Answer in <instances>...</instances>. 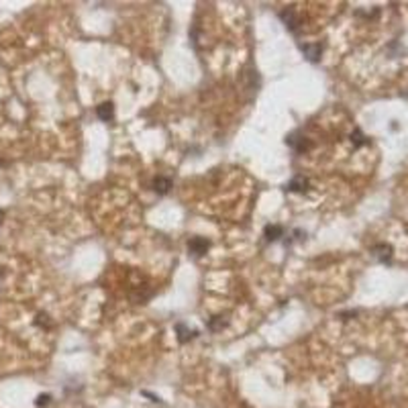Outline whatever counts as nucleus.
Listing matches in <instances>:
<instances>
[{
	"mask_svg": "<svg viewBox=\"0 0 408 408\" xmlns=\"http://www.w3.org/2000/svg\"><path fill=\"white\" fill-rule=\"evenodd\" d=\"M372 253H374V257H376L378 262L390 263L394 249H392V245H388V243H379V245H376V247H372Z\"/></svg>",
	"mask_w": 408,
	"mask_h": 408,
	"instance_id": "39448f33",
	"label": "nucleus"
},
{
	"mask_svg": "<svg viewBox=\"0 0 408 408\" xmlns=\"http://www.w3.org/2000/svg\"><path fill=\"white\" fill-rule=\"evenodd\" d=\"M355 315H357V310H349V312H341V315H339V317H341L343 321H349L351 317H355Z\"/></svg>",
	"mask_w": 408,
	"mask_h": 408,
	"instance_id": "2eb2a0df",
	"label": "nucleus"
},
{
	"mask_svg": "<svg viewBox=\"0 0 408 408\" xmlns=\"http://www.w3.org/2000/svg\"><path fill=\"white\" fill-rule=\"evenodd\" d=\"M298 47H300V51L304 53V58H306L310 63H319V61H321V56H322V43H300Z\"/></svg>",
	"mask_w": 408,
	"mask_h": 408,
	"instance_id": "f257e3e1",
	"label": "nucleus"
},
{
	"mask_svg": "<svg viewBox=\"0 0 408 408\" xmlns=\"http://www.w3.org/2000/svg\"><path fill=\"white\" fill-rule=\"evenodd\" d=\"M351 143H353V147H363V145H367L370 141H367V137H365V135L359 129H355V131L351 133Z\"/></svg>",
	"mask_w": 408,
	"mask_h": 408,
	"instance_id": "f8f14e48",
	"label": "nucleus"
},
{
	"mask_svg": "<svg viewBox=\"0 0 408 408\" xmlns=\"http://www.w3.org/2000/svg\"><path fill=\"white\" fill-rule=\"evenodd\" d=\"M286 145H290L296 153H304V151H308V149L312 147V143L306 137H302V135H298V133L288 135V137H286Z\"/></svg>",
	"mask_w": 408,
	"mask_h": 408,
	"instance_id": "f03ea898",
	"label": "nucleus"
},
{
	"mask_svg": "<svg viewBox=\"0 0 408 408\" xmlns=\"http://www.w3.org/2000/svg\"><path fill=\"white\" fill-rule=\"evenodd\" d=\"M151 186H153V190H155L159 196H166L170 192V188H172V180L170 178H163V175H157Z\"/></svg>",
	"mask_w": 408,
	"mask_h": 408,
	"instance_id": "1a4fd4ad",
	"label": "nucleus"
},
{
	"mask_svg": "<svg viewBox=\"0 0 408 408\" xmlns=\"http://www.w3.org/2000/svg\"><path fill=\"white\" fill-rule=\"evenodd\" d=\"M49 402H51V396H49V394H41V396H37V400H35V406L43 408V406H47Z\"/></svg>",
	"mask_w": 408,
	"mask_h": 408,
	"instance_id": "ddd939ff",
	"label": "nucleus"
},
{
	"mask_svg": "<svg viewBox=\"0 0 408 408\" xmlns=\"http://www.w3.org/2000/svg\"><path fill=\"white\" fill-rule=\"evenodd\" d=\"M0 219H2V210H0Z\"/></svg>",
	"mask_w": 408,
	"mask_h": 408,
	"instance_id": "dca6fc26",
	"label": "nucleus"
},
{
	"mask_svg": "<svg viewBox=\"0 0 408 408\" xmlns=\"http://www.w3.org/2000/svg\"><path fill=\"white\" fill-rule=\"evenodd\" d=\"M280 19H282V23L286 25V29H288L290 33H298V27H300V21H298V17H296V12L292 10V8H284L282 12H280Z\"/></svg>",
	"mask_w": 408,
	"mask_h": 408,
	"instance_id": "20e7f679",
	"label": "nucleus"
},
{
	"mask_svg": "<svg viewBox=\"0 0 408 408\" xmlns=\"http://www.w3.org/2000/svg\"><path fill=\"white\" fill-rule=\"evenodd\" d=\"M141 394L143 396H147V398H151V402H157V404H163V400L159 398V396H155V394H151L149 390H141Z\"/></svg>",
	"mask_w": 408,
	"mask_h": 408,
	"instance_id": "4468645a",
	"label": "nucleus"
},
{
	"mask_svg": "<svg viewBox=\"0 0 408 408\" xmlns=\"http://www.w3.org/2000/svg\"><path fill=\"white\" fill-rule=\"evenodd\" d=\"M263 237L267 241H278L280 237H284V227L282 225H267L263 229Z\"/></svg>",
	"mask_w": 408,
	"mask_h": 408,
	"instance_id": "9d476101",
	"label": "nucleus"
},
{
	"mask_svg": "<svg viewBox=\"0 0 408 408\" xmlns=\"http://www.w3.org/2000/svg\"><path fill=\"white\" fill-rule=\"evenodd\" d=\"M308 186H310V182H308V178H304V175H294V178L286 184V190L288 192H298V194H304L306 190H308Z\"/></svg>",
	"mask_w": 408,
	"mask_h": 408,
	"instance_id": "423d86ee",
	"label": "nucleus"
},
{
	"mask_svg": "<svg viewBox=\"0 0 408 408\" xmlns=\"http://www.w3.org/2000/svg\"><path fill=\"white\" fill-rule=\"evenodd\" d=\"M175 333H178V341H180L182 345L188 343V341H192V339L198 335L196 329H188L184 322H178V324H175Z\"/></svg>",
	"mask_w": 408,
	"mask_h": 408,
	"instance_id": "0eeeda50",
	"label": "nucleus"
},
{
	"mask_svg": "<svg viewBox=\"0 0 408 408\" xmlns=\"http://www.w3.org/2000/svg\"><path fill=\"white\" fill-rule=\"evenodd\" d=\"M229 324V321H227V317H212L210 321H208V331H212V333H219V331H223L225 326Z\"/></svg>",
	"mask_w": 408,
	"mask_h": 408,
	"instance_id": "9b49d317",
	"label": "nucleus"
},
{
	"mask_svg": "<svg viewBox=\"0 0 408 408\" xmlns=\"http://www.w3.org/2000/svg\"><path fill=\"white\" fill-rule=\"evenodd\" d=\"M96 115H98V118L104 120V122L113 120V118H115V106H113V102H102V104H98V106H96Z\"/></svg>",
	"mask_w": 408,
	"mask_h": 408,
	"instance_id": "6e6552de",
	"label": "nucleus"
},
{
	"mask_svg": "<svg viewBox=\"0 0 408 408\" xmlns=\"http://www.w3.org/2000/svg\"><path fill=\"white\" fill-rule=\"evenodd\" d=\"M208 247H210V241L204 239V237H194V239L188 241V249H190V253H192L194 257H202L204 253L208 251Z\"/></svg>",
	"mask_w": 408,
	"mask_h": 408,
	"instance_id": "7ed1b4c3",
	"label": "nucleus"
}]
</instances>
